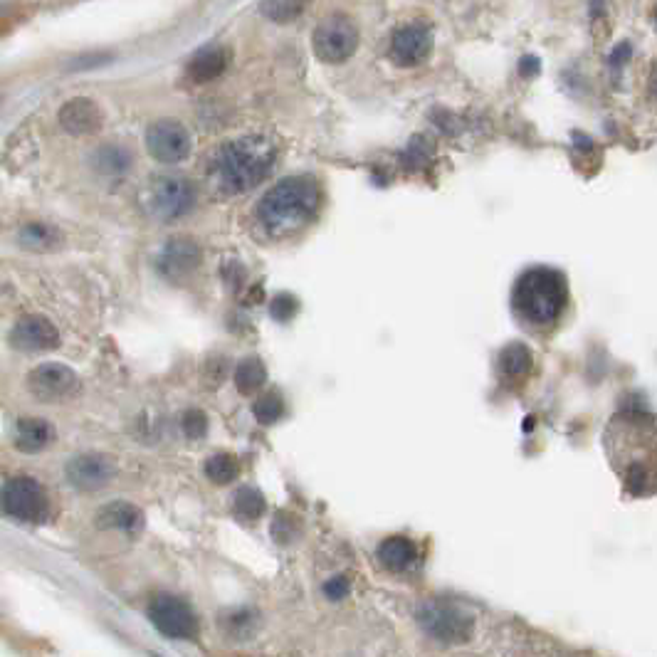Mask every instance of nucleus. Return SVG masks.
I'll use <instances>...</instances> for the list:
<instances>
[{
  "instance_id": "obj_1",
  "label": "nucleus",
  "mask_w": 657,
  "mask_h": 657,
  "mask_svg": "<svg viewBox=\"0 0 657 657\" xmlns=\"http://www.w3.org/2000/svg\"><path fill=\"white\" fill-rule=\"evenodd\" d=\"M277 159V146L270 136L247 134L218 149L210 164V181L223 196L243 193L267 176Z\"/></svg>"
},
{
  "instance_id": "obj_2",
  "label": "nucleus",
  "mask_w": 657,
  "mask_h": 657,
  "mask_svg": "<svg viewBox=\"0 0 657 657\" xmlns=\"http://www.w3.org/2000/svg\"><path fill=\"white\" fill-rule=\"evenodd\" d=\"M319 203H322V191L317 181L294 176L272 186L257 203L255 215L265 233H270L272 238H287L317 218Z\"/></svg>"
},
{
  "instance_id": "obj_3",
  "label": "nucleus",
  "mask_w": 657,
  "mask_h": 657,
  "mask_svg": "<svg viewBox=\"0 0 657 657\" xmlns=\"http://www.w3.org/2000/svg\"><path fill=\"white\" fill-rule=\"evenodd\" d=\"M514 309L532 324H551L564 312L569 287L561 272L549 267L527 270L514 285Z\"/></svg>"
},
{
  "instance_id": "obj_4",
  "label": "nucleus",
  "mask_w": 657,
  "mask_h": 657,
  "mask_svg": "<svg viewBox=\"0 0 657 657\" xmlns=\"http://www.w3.org/2000/svg\"><path fill=\"white\" fill-rule=\"evenodd\" d=\"M0 504H3L5 517L25 524H38L50 512L47 492L33 477H10L0 492Z\"/></svg>"
},
{
  "instance_id": "obj_5",
  "label": "nucleus",
  "mask_w": 657,
  "mask_h": 657,
  "mask_svg": "<svg viewBox=\"0 0 657 657\" xmlns=\"http://www.w3.org/2000/svg\"><path fill=\"white\" fill-rule=\"evenodd\" d=\"M418 623L425 630V635L438 643H465L470 640L475 620L462 608L452 606L445 601H430L418 611Z\"/></svg>"
},
{
  "instance_id": "obj_6",
  "label": "nucleus",
  "mask_w": 657,
  "mask_h": 657,
  "mask_svg": "<svg viewBox=\"0 0 657 657\" xmlns=\"http://www.w3.org/2000/svg\"><path fill=\"white\" fill-rule=\"evenodd\" d=\"M314 55L327 65H341L359 47V28L346 15H331L314 30Z\"/></svg>"
},
{
  "instance_id": "obj_7",
  "label": "nucleus",
  "mask_w": 657,
  "mask_h": 657,
  "mask_svg": "<svg viewBox=\"0 0 657 657\" xmlns=\"http://www.w3.org/2000/svg\"><path fill=\"white\" fill-rule=\"evenodd\" d=\"M146 613H149L151 625L171 640H196L201 633L193 608L176 596H166V593L156 596Z\"/></svg>"
},
{
  "instance_id": "obj_8",
  "label": "nucleus",
  "mask_w": 657,
  "mask_h": 657,
  "mask_svg": "<svg viewBox=\"0 0 657 657\" xmlns=\"http://www.w3.org/2000/svg\"><path fill=\"white\" fill-rule=\"evenodd\" d=\"M193 201H196V191H193L191 181L181 176L161 178L151 191V208H154L156 218L164 223L183 218L193 208Z\"/></svg>"
},
{
  "instance_id": "obj_9",
  "label": "nucleus",
  "mask_w": 657,
  "mask_h": 657,
  "mask_svg": "<svg viewBox=\"0 0 657 657\" xmlns=\"http://www.w3.org/2000/svg\"><path fill=\"white\" fill-rule=\"evenodd\" d=\"M146 149L161 164H178L191 154V134L178 122H156L146 131Z\"/></svg>"
},
{
  "instance_id": "obj_10",
  "label": "nucleus",
  "mask_w": 657,
  "mask_h": 657,
  "mask_svg": "<svg viewBox=\"0 0 657 657\" xmlns=\"http://www.w3.org/2000/svg\"><path fill=\"white\" fill-rule=\"evenodd\" d=\"M77 388V376L65 364H42L30 371L28 391L42 403H57L72 396Z\"/></svg>"
},
{
  "instance_id": "obj_11",
  "label": "nucleus",
  "mask_w": 657,
  "mask_h": 657,
  "mask_svg": "<svg viewBox=\"0 0 657 657\" xmlns=\"http://www.w3.org/2000/svg\"><path fill=\"white\" fill-rule=\"evenodd\" d=\"M10 346L18 351H50L60 346V331L45 317H25L10 331Z\"/></svg>"
},
{
  "instance_id": "obj_12",
  "label": "nucleus",
  "mask_w": 657,
  "mask_h": 657,
  "mask_svg": "<svg viewBox=\"0 0 657 657\" xmlns=\"http://www.w3.org/2000/svg\"><path fill=\"white\" fill-rule=\"evenodd\" d=\"M57 122H60L62 129L72 136H84V134H94L104 122V114L99 109L97 102L87 97H75L70 102H65L57 112Z\"/></svg>"
},
{
  "instance_id": "obj_13",
  "label": "nucleus",
  "mask_w": 657,
  "mask_h": 657,
  "mask_svg": "<svg viewBox=\"0 0 657 657\" xmlns=\"http://www.w3.org/2000/svg\"><path fill=\"white\" fill-rule=\"evenodd\" d=\"M430 33L423 25H403L391 40V60L401 67H415L428 57Z\"/></svg>"
},
{
  "instance_id": "obj_14",
  "label": "nucleus",
  "mask_w": 657,
  "mask_h": 657,
  "mask_svg": "<svg viewBox=\"0 0 657 657\" xmlns=\"http://www.w3.org/2000/svg\"><path fill=\"white\" fill-rule=\"evenodd\" d=\"M112 475V462L102 455H77L67 465V480L80 490H99V487L109 485Z\"/></svg>"
},
{
  "instance_id": "obj_15",
  "label": "nucleus",
  "mask_w": 657,
  "mask_h": 657,
  "mask_svg": "<svg viewBox=\"0 0 657 657\" xmlns=\"http://www.w3.org/2000/svg\"><path fill=\"white\" fill-rule=\"evenodd\" d=\"M201 265V250L191 240H173L161 252V272L168 280H183Z\"/></svg>"
},
{
  "instance_id": "obj_16",
  "label": "nucleus",
  "mask_w": 657,
  "mask_h": 657,
  "mask_svg": "<svg viewBox=\"0 0 657 657\" xmlns=\"http://www.w3.org/2000/svg\"><path fill=\"white\" fill-rule=\"evenodd\" d=\"M378 561L393 574H403L418 564V549L406 536H388L378 546Z\"/></svg>"
},
{
  "instance_id": "obj_17",
  "label": "nucleus",
  "mask_w": 657,
  "mask_h": 657,
  "mask_svg": "<svg viewBox=\"0 0 657 657\" xmlns=\"http://www.w3.org/2000/svg\"><path fill=\"white\" fill-rule=\"evenodd\" d=\"M228 62H230V52L225 50V47L220 45L203 47L201 52H196V55L191 57V62H188L186 67V75L191 77L193 82H210L228 70Z\"/></svg>"
},
{
  "instance_id": "obj_18",
  "label": "nucleus",
  "mask_w": 657,
  "mask_h": 657,
  "mask_svg": "<svg viewBox=\"0 0 657 657\" xmlns=\"http://www.w3.org/2000/svg\"><path fill=\"white\" fill-rule=\"evenodd\" d=\"M52 428L42 418H20L15 425V448L20 452H40L52 443Z\"/></svg>"
},
{
  "instance_id": "obj_19",
  "label": "nucleus",
  "mask_w": 657,
  "mask_h": 657,
  "mask_svg": "<svg viewBox=\"0 0 657 657\" xmlns=\"http://www.w3.org/2000/svg\"><path fill=\"white\" fill-rule=\"evenodd\" d=\"M97 524L104 529H117V532L134 534L139 532L141 524H144V514H141L136 507H131V504L114 502L99 509Z\"/></svg>"
},
{
  "instance_id": "obj_20",
  "label": "nucleus",
  "mask_w": 657,
  "mask_h": 657,
  "mask_svg": "<svg viewBox=\"0 0 657 657\" xmlns=\"http://www.w3.org/2000/svg\"><path fill=\"white\" fill-rule=\"evenodd\" d=\"M529 371H532V351L527 346L512 344L502 351V356H499V373H502L504 381L517 383L527 378Z\"/></svg>"
},
{
  "instance_id": "obj_21",
  "label": "nucleus",
  "mask_w": 657,
  "mask_h": 657,
  "mask_svg": "<svg viewBox=\"0 0 657 657\" xmlns=\"http://www.w3.org/2000/svg\"><path fill=\"white\" fill-rule=\"evenodd\" d=\"M309 3L312 0H260V15L270 23L277 25H287L294 23V20L302 18L307 13Z\"/></svg>"
},
{
  "instance_id": "obj_22",
  "label": "nucleus",
  "mask_w": 657,
  "mask_h": 657,
  "mask_svg": "<svg viewBox=\"0 0 657 657\" xmlns=\"http://www.w3.org/2000/svg\"><path fill=\"white\" fill-rule=\"evenodd\" d=\"M267 371L262 366L260 359H245L243 364H238L235 369V388L240 393H255L257 388L265 386Z\"/></svg>"
},
{
  "instance_id": "obj_23",
  "label": "nucleus",
  "mask_w": 657,
  "mask_h": 657,
  "mask_svg": "<svg viewBox=\"0 0 657 657\" xmlns=\"http://www.w3.org/2000/svg\"><path fill=\"white\" fill-rule=\"evenodd\" d=\"M233 509L245 522H255V519L262 517V512H265V497H262V492H257L255 487H240L233 497Z\"/></svg>"
},
{
  "instance_id": "obj_24",
  "label": "nucleus",
  "mask_w": 657,
  "mask_h": 657,
  "mask_svg": "<svg viewBox=\"0 0 657 657\" xmlns=\"http://www.w3.org/2000/svg\"><path fill=\"white\" fill-rule=\"evenodd\" d=\"M206 477L215 485H228L238 477V462L228 452H215L206 460Z\"/></svg>"
},
{
  "instance_id": "obj_25",
  "label": "nucleus",
  "mask_w": 657,
  "mask_h": 657,
  "mask_svg": "<svg viewBox=\"0 0 657 657\" xmlns=\"http://www.w3.org/2000/svg\"><path fill=\"white\" fill-rule=\"evenodd\" d=\"M252 413H255V418L260 420L262 425H272L285 415V401H282L280 393H265V396L252 406Z\"/></svg>"
},
{
  "instance_id": "obj_26",
  "label": "nucleus",
  "mask_w": 657,
  "mask_h": 657,
  "mask_svg": "<svg viewBox=\"0 0 657 657\" xmlns=\"http://www.w3.org/2000/svg\"><path fill=\"white\" fill-rule=\"evenodd\" d=\"M18 240H20V245L33 247V250H45V247L57 243V233L55 230L47 228V225L33 223V225H25V228L20 230Z\"/></svg>"
},
{
  "instance_id": "obj_27",
  "label": "nucleus",
  "mask_w": 657,
  "mask_h": 657,
  "mask_svg": "<svg viewBox=\"0 0 657 657\" xmlns=\"http://www.w3.org/2000/svg\"><path fill=\"white\" fill-rule=\"evenodd\" d=\"M181 428H183V433H186L191 440L203 438V435L208 433V420H206V415H203L201 411H188L186 415H183Z\"/></svg>"
},
{
  "instance_id": "obj_28",
  "label": "nucleus",
  "mask_w": 657,
  "mask_h": 657,
  "mask_svg": "<svg viewBox=\"0 0 657 657\" xmlns=\"http://www.w3.org/2000/svg\"><path fill=\"white\" fill-rule=\"evenodd\" d=\"M99 164H109L112 166V173H122L126 166H129V156L122 149H102L97 151Z\"/></svg>"
},
{
  "instance_id": "obj_29",
  "label": "nucleus",
  "mask_w": 657,
  "mask_h": 657,
  "mask_svg": "<svg viewBox=\"0 0 657 657\" xmlns=\"http://www.w3.org/2000/svg\"><path fill=\"white\" fill-rule=\"evenodd\" d=\"M351 586L344 576H334L331 581L324 583V596L331 598V601H341V598L349 596Z\"/></svg>"
},
{
  "instance_id": "obj_30",
  "label": "nucleus",
  "mask_w": 657,
  "mask_h": 657,
  "mask_svg": "<svg viewBox=\"0 0 657 657\" xmlns=\"http://www.w3.org/2000/svg\"><path fill=\"white\" fill-rule=\"evenodd\" d=\"M292 312H294V302L289 297H280L275 304H272V314H275V317L287 319Z\"/></svg>"
},
{
  "instance_id": "obj_31",
  "label": "nucleus",
  "mask_w": 657,
  "mask_h": 657,
  "mask_svg": "<svg viewBox=\"0 0 657 657\" xmlns=\"http://www.w3.org/2000/svg\"><path fill=\"white\" fill-rule=\"evenodd\" d=\"M653 89L657 92V65H655V70H653Z\"/></svg>"
},
{
  "instance_id": "obj_32",
  "label": "nucleus",
  "mask_w": 657,
  "mask_h": 657,
  "mask_svg": "<svg viewBox=\"0 0 657 657\" xmlns=\"http://www.w3.org/2000/svg\"><path fill=\"white\" fill-rule=\"evenodd\" d=\"M655 23H657V10H655Z\"/></svg>"
}]
</instances>
